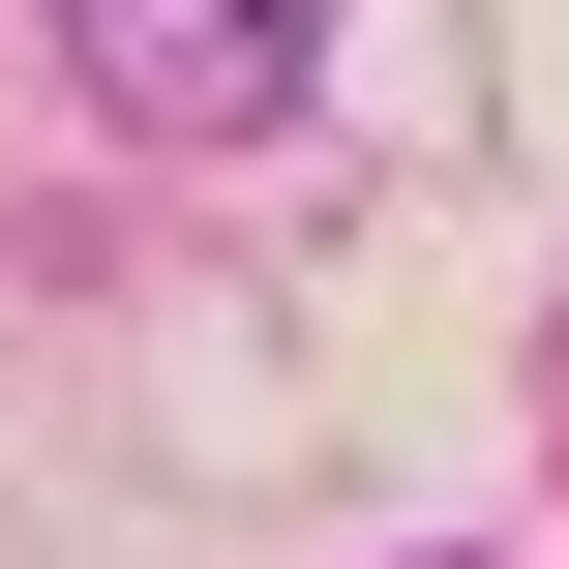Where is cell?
<instances>
[{
  "label": "cell",
  "mask_w": 569,
  "mask_h": 569,
  "mask_svg": "<svg viewBox=\"0 0 569 569\" xmlns=\"http://www.w3.org/2000/svg\"><path fill=\"white\" fill-rule=\"evenodd\" d=\"M60 60H90V120H150V150H270V120L330 90V0H60Z\"/></svg>",
  "instance_id": "cell-1"
}]
</instances>
